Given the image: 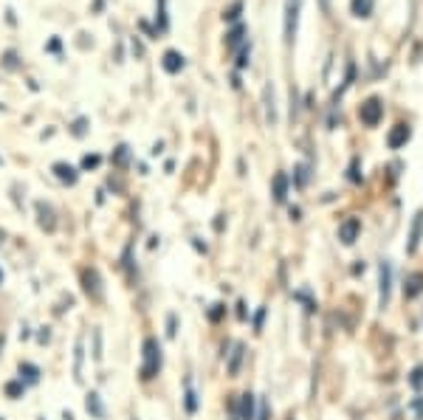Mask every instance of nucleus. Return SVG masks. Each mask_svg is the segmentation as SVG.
<instances>
[{
    "label": "nucleus",
    "instance_id": "25",
    "mask_svg": "<svg viewBox=\"0 0 423 420\" xmlns=\"http://www.w3.org/2000/svg\"><path fill=\"white\" fill-rule=\"evenodd\" d=\"M409 384H412V389H420V386H423V367H415V370H412Z\"/></svg>",
    "mask_w": 423,
    "mask_h": 420
},
{
    "label": "nucleus",
    "instance_id": "35",
    "mask_svg": "<svg viewBox=\"0 0 423 420\" xmlns=\"http://www.w3.org/2000/svg\"><path fill=\"white\" fill-rule=\"evenodd\" d=\"M257 420H268V403H265V401L260 403V414H257Z\"/></svg>",
    "mask_w": 423,
    "mask_h": 420
},
{
    "label": "nucleus",
    "instance_id": "12",
    "mask_svg": "<svg viewBox=\"0 0 423 420\" xmlns=\"http://www.w3.org/2000/svg\"><path fill=\"white\" fill-rule=\"evenodd\" d=\"M409 141V127L406 125H395L389 130V136H386V144L392 147V149H398V147H404Z\"/></svg>",
    "mask_w": 423,
    "mask_h": 420
},
{
    "label": "nucleus",
    "instance_id": "17",
    "mask_svg": "<svg viewBox=\"0 0 423 420\" xmlns=\"http://www.w3.org/2000/svg\"><path fill=\"white\" fill-rule=\"evenodd\" d=\"M82 361H85V342L76 339V350H74V381H82Z\"/></svg>",
    "mask_w": 423,
    "mask_h": 420
},
{
    "label": "nucleus",
    "instance_id": "13",
    "mask_svg": "<svg viewBox=\"0 0 423 420\" xmlns=\"http://www.w3.org/2000/svg\"><path fill=\"white\" fill-rule=\"evenodd\" d=\"M254 395L251 392H246V395H240V412H237V420H257V414H254Z\"/></svg>",
    "mask_w": 423,
    "mask_h": 420
},
{
    "label": "nucleus",
    "instance_id": "27",
    "mask_svg": "<svg viewBox=\"0 0 423 420\" xmlns=\"http://www.w3.org/2000/svg\"><path fill=\"white\" fill-rule=\"evenodd\" d=\"M127 156H130V153H127V147L122 144V147H118V149H116V156H113V161H116L118 167H125V164H127Z\"/></svg>",
    "mask_w": 423,
    "mask_h": 420
},
{
    "label": "nucleus",
    "instance_id": "15",
    "mask_svg": "<svg viewBox=\"0 0 423 420\" xmlns=\"http://www.w3.org/2000/svg\"><path fill=\"white\" fill-rule=\"evenodd\" d=\"M288 198V175L285 172H277L274 175V200L277 203H285Z\"/></svg>",
    "mask_w": 423,
    "mask_h": 420
},
{
    "label": "nucleus",
    "instance_id": "10",
    "mask_svg": "<svg viewBox=\"0 0 423 420\" xmlns=\"http://www.w3.org/2000/svg\"><path fill=\"white\" fill-rule=\"evenodd\" d=\"M51 172L59 178V181H63V184H76V169L71 167V164H65V161H56L54 167H51Z\"/></svg>",
    "mask_w": 423,
    "mask_h": 420
},
{
    "label": "nucleus",
    "instance_id": "6",
    "mask_svg": "<svg viewBox=\"0 0 423 420\" xmlns=\"http://www.w3.org/2000/svg\"><path fill=\"white\" fill-rule=\"evenodd\" d=\"M358 234H361V220L358 218H347L342 226H339V240L344 246H353L355 240H358Z\"/></svg>",
    "mask_w": 423,
    "mask_h": 420
},
{
    "label": "nucleus",
    "instance_id": "33",
    "mask_svg": "<svg viewBox=\"0 0 423 420\" xmlns=\"http://www.w3.org/2000/svg\"><path fill=\"white\" fill-rule=\"evenodd\" d=\"M249 65V48L240 51V59H237V68H246Z\"/></svg>",
    "mask_w": 423,
    "mask_h": 420
},
{
    "label": "nucleus",
    "instance_id": "20",
    "mask_svg": "<svg viewBox=\"0 0 423 420\" xmlns=\"http://www.w3.org/2000/svg\"><path fill=\"white\" fill-rule=\"evenodd\" d=\"M243 34H246V28H243V25H234L231 32L226 34V45H229V48L234 51V48L240 45V40H243Z\"/></svg>",
    "mask_w": 423,
    "mask_h": 420
},
{
    "label": "nucleus",
    "instance_id": "39",
    "mask_svg": "<svg viewBox=\"0 0 423 420\" xmlns=\"http://www.w3.org/2000/svg\"><path fill=\"white\" fill-rule=\"evenodd\" d=\"M0 280H3V274H0Z\"/></svg>",
    "mask_w": 423,
    "mask_h": 420
},
{
    "label": "nucleus",
    "instance_id": "26",
    "mask_svg": "<svg viewBox=\"0 0 423 420\" xmlns=\"http://www.w3.org/2000/svg\"><path fill=\"white\" fill-rule=\"evenodd\" d=\"M184 403H187V412H195L198 409V395H195L192 386H187V401Z\"/></svg>",
    "mask_w": 423,
    "mask_h": 420
},
{
    "label": "nucleus",
    "instance_id": "8",
    "mask_svg": "<svg viewBox=\"0 0 423 420\" xmlns=\"http://www.w3.org/2000/svg\"><path fill=\"white\" fill-rule=\"evenodd\" d=\"M378 274H381V308H386L389 305V291H392V268H389V262H381Z\"/></svg>",
    "mask_w": 423,
    "mask_h": 420
},
{
    "label": "nucleus",
    "instance_id": "28",
    "mask_svg": "<svg viewBox=\"0 0 423 420\" xmlns=\"http://www.w3.org/2000/svg\"><path fill=\"white\" fill-rule=\"evenodd\" d=\"M223 313H226V308H223V305H212L209 319H212V322H220V319H223Z\"/></svg>",
    "mask_w": 423,
    "mask_h": 420
},
{
    "label": "nucleus",
    "instance_id": "32",
    "mask_svg": "<svg viewBox=\"0 0 423 420\" xmlns=\"http://www.w3.org/2000/svg\"><path fill=\"white\" fill-rule=\"evenodd\" d=\"M350 181H361V175H358V158H353V164H350Z\"/></svg>",
    "mask_w": 423,
    "mask_h": 420
},
{
    "label": "nucleus",
    "instance_id": "23",
    "mask_svg": "<svg viewBox=\"0 0 423 420\" xmlns=\"http://www.w3.org/2000/svg\"><path fill=\"white\" fill-rule=\"evenodd\" d=\"M240 12H243V3H240V0H234V3H231V6L223 12V17H226L229 23H234V20L240 17Z\"/></svg>",
    "mask_w": 423,
    "mask_h": 420
},
{
    "label": "nucleus",
    "instance_id": "30",
    "mask_svg": "<svg viewBox=\"0 0 423 420\" xmlns=\"http://www.w3.org/2000/svg\"><path fill=\"white\" fill-rule=\"evenodd\" d=\"M296 172H299V175H296V184L305 187V184H308V169H305V167H296Z\"/></svg>",
    "mask_w": 423,
    "mask_h": 420
},
{
    "label": "nucleus",
    "instance_id": "18",
    "mask_svg": "<svg viewBox=\"0 0 423 420\" xmlns=\"http://www.w3.org/2000/svg\"><path fill=\"white\" fill-rule=\"evenodd\" d=\"M353 14L355 17H370V12H373V0H353Z\"/></svg>",
    "mask_w": 423,
    "mask_h": 420
},
{
    "label": "nucleus",
    "instance_id": "24",
    "mask_svg": "<svg viewBox=\"0 0 423 420\" xmlns=\"http://www.w3.org/2000/svg\"><path fill=\"white\" fill-rule=\"evenodd\" d=\"M94 361H102V333H99V327L94 330Z\"/></svg>",
    "mask_w": 423,
    "mask_h": 420
},
{
    "label": "nucleus",
    "instance_id": "16",
    "mask_svg": "<svg viewBox=\"0 0 423 420\" xmlns=\"http://www.w3.org/2000/svg\"><path fill=\"white\" fill-rule=\"evenodd\" d=\"M85 409H87V414H94L96 420H102V417H105V406H102V398H99L96 392H87Z\"/></svg>",
    "mask_w": 423,
    "mask_h": 420
},
{
    "label": "nucleus",
    "instance_id": "22",
    "mask_svg": "<svg viewBox=\"0 0 423 420\" xmlns=\"http://www.w3.org/2000/svg\"><path fill=\"white\" fill-rule=\"evenodd\" d=\"M265 110H268V122L271 125H274L277 122V110H274V94H271V87H265Z\"/></svg>",
    "mask_w": 423,
    "mask_h": 420
},
{
    "label": "nucleus",
    "instance_id": "3",
    "mask_svg": "<svg viewBox=\"0 0 423 420\" xmlns=\"http://www.w3.org/2000/svg\"><path fill=\"white\" fill-rule=\"evenodd\" d=\"M381 116H384V105H381V99H367L364 105H361L358 107V118H361V122H364L367 127H375L378 122H381Z\"/></svg>",
    "mask_w": 423,
    "mask_h": 420
},
{
    "label": "nucleus",
    "instance_id": "19",
    "mask_svg": "<svg viewBox=\"0 0 423 420\" xmlns=\"http://www.w3.org/2000/svg\"><path fill=\"white\" fill-rule=\"evenodd\" d=\"M28 381V384H37L40 381V370L34 364H20V381Z\"/></svg>",
    "mask_w": 423,
    "mask_h": 420
},
{
    "label": "nucleus",
    "instance_id": "4",
    "mask_svg": "<svg viewBox=\"0 0 423 420\" xmlns=\"http://www.w3.org/2000/svg\"><path fill=\"white\" fill-rule=\"evenodd\" d=\"M299 9H302V0H288V3H285V45H291L293 37H296Z\"/></svg>",
    "mask_w": 423,
    "mask_h": 420
},
{
    "label": "nucleus",
    "instance_id": "36",
    "mask_svg": "<svg viewBox=\"0 0 423 420\" xmlns=\"http://www.w3.org/2000/svg\"><path fill=\"white\" fill-rule=\"evenodd\" d=\"M237 316H240V319H246V316H249V313H246V305H243V302H237Z\"/></svg>",
    "mask_w": 423,
    "mask_h": 420
},
{
    "label": "nucleus",
    "instance_id": "9",
    "mask_svg": "<svg viewBox=\"0 0 423 420\" xmlns=\"http://www.w3.org/2000/svg\"><path fill=\"white\" fill-rule=\"evenodd\" d=\"M420 293H423V274L420 271H412L406 277V282H404V296L406 299H417Z\"/></svg>",
    "mask_w": 423,
    "mask_h": 420
},
{
    "label": "nucleus",
    "instance_id": "29",
    "mask_svg": "<svg viewBox=\"0 0 423 420\" xmlns=\"http://www.w3.org/2000/svg\"><path fill=\"white\" fill-rule=\"evenodd\" d=\"M99 161H102L99 156H85L82 158V169H94V167H99Z\"/></svg>",
    "mask_w": 423,
    "mask_h": 420
},
{
    "label": "nucleus",
    "instance_id": "1",
    "mask_svg": "<svg viewBox=\"0 0 423 420\" xmlns=\"http://www.w3.org/2000/svg\"><path fill=\"white\" fill-rule=\"evenodd\" d=\"M158 372H161V344L158 339H147L141 355V381H153Z\"/></svg>",
    "mask_w": 423,
    "mask_h": 420
},
{
    "label": "nucleus",
    "instance_id": "2",
    "mask_svg": "<svg viewBox=\"0 0 423 420\" xmlns=\"http://www.w3.org/2000/svg\"><path fill=\"white\" fill-rule=\"evenodd\" d=\"M82 291L87 293L90 302H105V285H102V274L96 268H82Z\"/></svg>",
    "mask_w": 423,
    "mask_h": 420
},
{
    "label": "nucleus",
    "instance_id": "7",
    "mask_svg": "<svg viewBox=\"0 0 423 420\" xmlns=\"http://www.w3.org/2000/svg\"><path fill=\"white\" fill-rule=\"evenodd\" d=\"M420 237H423V212H417V215L412 218V229H409V243H406V251H409V254H417Z\"/></svg>",
    "mask_w": 423,
    "mask_h": 420
},
{
    "label": "nucleus",
    "instance_id": "31",
    "mask_svg": "<svg viewBox=\"0 0 423 420\" xmlns=\"http://www.w3.org/2000/svg\"><path fill=\"white\" fill-rule=\"evenodd\" d=\"M262 319H265V308H260V311H257V316H254V330H257V333L262 330Z\"/></svg>",
    "mask_w": 423,
    "mask_h": 420
},
{
    "label": "nucleus",
    "instance_id": "21",
    "mask_svg": "<svg viewBox=\"0 0 423 420\" xmlns=\"http://www.w3.org/2000/svg\"><path fill=\"white\" fill-rule=\"evenodd\" d=\"M23 392H25V384H23V381H9V384H6V395H9L12 401H20Z\"/></svg>",
    "mask_w": 423,
    "mask_h": 420
},
{
    "label": "nucleus",
    "instance_id": "38",
    "mask_svg": "<svg viewBox=\"0 0 423 420\" xmlns=\"http://www.w3.org/2000/svg\"><path fill=\"white\" fill-rule=\"evenodd\" d=\"M0 246H3V231H0Z\"/></svg>",
    "mask_w": 423,
    "mask_h": 420
},
{
    "label": "nucleus",
    "instance_id": "34",
    "mask_svg": "<svg viewBox=\"0 0 423 420\" xmlns=\"http://www.w3.org/2000/svg\"><path fill=\"white\" fill-rule=\"evenodd\" d=\"M85 118H76V125H74V136H85Z\"/></svg>",
    "mask_w": 423,
    "mask_h": 420
},
{
    "label": "nucleus",
    "instance_id": "14",
    "mask_svg": "<svg viewBox=\"0 0 423 420\" xmlns=\"http://www.w3.org/2000/svg\"><path fill=\"white\" fill-rule=\"evenodd\" d=\"M161 65H164L167 74H178L180 68H184V56H180L178 51H167L164 59H161Z\"/></svg>",
    "mask_w": 423,
    "mask_h": 420
},
{
    "label": "nucleus",
    "instance_id": "37",
    "mask_svg": "<svg viewBox=\"0 0 423 420\" xmlns=\"http://www.w3.org/2000/svg\"><path fill=\"white\" fill-rule=\"evenodd\" d=\"M319 6H322V12H330V0H319Z\"/></svg>",
    "mask_w": 423,
    "mask_h": 420
},
{
    "label": "nucleus",
    "instance_id": "11",
    "mask_svg": "<svg viewBox=\"0 0 423 420\" xmlns=\"http://www.w3.org/2000/svg\"><path fill=\"white\" fill-rule=\"evenodd\" d=\"M229 355V364H226V372L234 378L237 372H240V364H243V355H246V347L243 344H234V350L231 353H226Z\"/></svg>",
    "mask_w": 423,
    "mask_h": 420
},
{
    "label": "nucleus",
    "instance_id": "5",
    "mask_svg": "<svg viewBox=\"0 0 423 420\" xmlns=\"http://www.w3.org/2000/svg\"><path fill=\"white\" fill-rule=\"evenodd\" d=\"M34 209H37V226H40L43 231H48V234H51V231L56 229V212H54V209H51L45 200H37V206H34Z\"/></svg>",
    "mask_w": 423,
    "mask_h": 420
}]
</instances>
